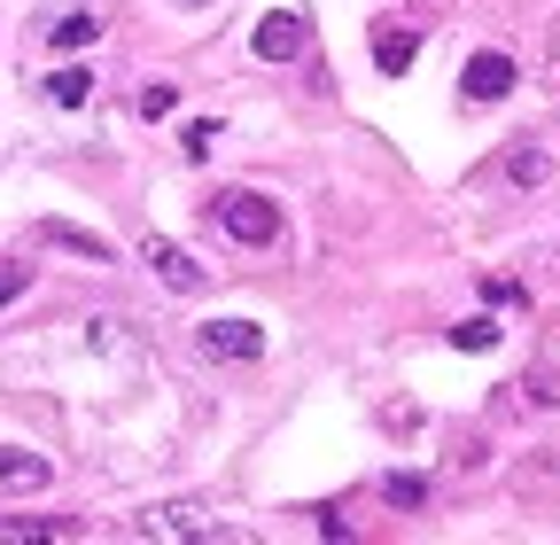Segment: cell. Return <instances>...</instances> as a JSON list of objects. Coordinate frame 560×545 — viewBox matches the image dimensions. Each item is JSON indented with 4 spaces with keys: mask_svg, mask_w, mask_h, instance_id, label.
Segmentation results:
<instances>
[{
    "mask_svg": "<svg viewBox=\"0 0 560 545\" xmlns=\"http://www.w3.org/2000/svg\"><path fill=\"white\" fill-rule=\"evenodd\" d=\"M382 499H389V507H420V499H429V484H420V475H389Z\"/></svg>",
    "mask_w": 560,
    "mask_h": 545,
    "instance_id": "16",
    "label": "cell"
},
{
    "mask_svg": "<svg viewBox=\"0 0 560 545\" xmlns=\"http://www.w3.org/2000/svg\"><path fill=\"white\" fill-rule=\"evenodd\" d=\"M47 102H62V109H86V102H94V71H86V62H62V71L47 79Z\"/></svg>",
    "mask_w": 560,
    "mask_h": 545,
    "instance_id": "9",
    "label": "cell"
},
{
    "mask_svg": "<svg viewBox=\"0 0 560 545\" xmlns=\"http://www.w3.org/2000/svg\"><path fill=\"white\" fill-rule=\"evenodd\" d=\"M506 179H514V187H545V179H552V156H545V149H514V156H506Z\"/></svg>",
    "mask_w": 560,
    "mask_h": 545,
    "instance_id": "13",
    "label": "cell"
},
{
    "mask_svg": "<svg viewBox=\"0 0 560 545\" xmlns=\"http://www.w3.org/2000/svg\"><path fill=\"white\" fill-rule=\"evenodd\" d=\"M55 467L39 452H0V499H24V491H47Z\"/></svg>",
    "mask_w": 560,
    "mask_h": 545,
    "instance_id": "6",
    "label": "cell"
},
{
    "mask_svg": "<svg viewBox=\"0 0 560 545\" xmlns=\"http://www.w3.org/2000/svg\"><path fill=\"white\" fill-rule=\"evenodd\" d=\"M0 537H79V522H0Z\"/></svg>",
    "mask_w": 560,
    "mask_h": 545,
    "instance_id": "17",
    "label": "cell"
},
{
    "mask_svg": "<svg viewBox=\"0 0 560 545\" xmlns=\"http://www.w3.org/2000/svg\"><path fill=\"white\" fill-rule=\"evenodd\" d=\"M195 351H202V359L242 367V359H257V351H265V327H257V320H234V312H226V320H202V327H195Z\"/></svg>",
    "mask_w": 560,
    "mask_h": 545,
    "instance_id": "2",
    "label": "cell"
},
{
    "mask_svg": "<svg viewBox=\"0 0 560 545\" xmlns=\"http://www.w3.org/2000/svg\"><path fill=\"white\" fill-rule=\"evenodd\" d=\"M24 289H32V265H0V312H9Z\"/></svg>",
    "mask_w": 560,
    "mask_h": 545,
    "instance_id": "18",
    "label": "cell"
},
{
    "mask_svg": "<svg viewBox=\"0 0 560 545\" xmlns=\"http://www.w3.org/2000/svg\"><path fill=\"white\" fill-rule=\"evenodd\" d=\"M514 79H522V71H514V55H475L459 86H467V102H506Z\"/></svg>",
    "mask_w": 560,
    "mask_h": 545,
    "instance_id": "5",
    "label": "cell"
},
{
    "mask_svg": "<svg viewBox=\"0 0 560 545\" xmlns=\"http://www.w3.org/2000/svg\"><path fill=\"white\" fill-rule=\"evenodd\" d=\"M452 344H459V351H490V344H499V320H482V312L459 320V327H452Z\"/></svg>",
    "mask_w": 560,
    "mask_h": 545,
    "instance_id": "15",
    "label": "cell"
},
{
    "mask_svg": "<svg viewBox=\"0 0 560 545\" xmlns=\"http://www.w3.org/2000/svg\"><path fill=\"white\" fill-rule=\"evenodd\" d=\"M47 39H55L62 55H70V47H94V39H102V16H94V9H70V16L47 24Z\"/></svg>",
    "mask_w": 560,
    "mask_h": 545,
    "instance_id": "10",
    "label": "cell"
},
{
    "mask_svg": "<svg viewBox=\"0 0 560 545\" xmlns=\"http://www.w3.org/2000/svg\"><path fill=\"white\" fill-rule=\"evenodd\" d=\"M304 47H312V24H304L296 9H280V16L257 24V62H296Z\"/></svg>",
    "mask_w": 560,
    "mask_h": 545,
    "instance_id": "4",
    "label": "cell"
},
{
    "mask_svg": "<svg viewBox=\"0 0 560 545\" xmlns=\"http://www.w3.org/2000/svg\"><path fill=\"white\" fill-rule=\"evenodd\" d=\"M86 344H94V351H109V359H132V335H125V320H109V312H94V320H86Z\"/></svg>",
    "mask_w": 560,
    "mask_h": 545,
    "instance_id": "12",
    "label": "cell"
},
{
    "mask_svg": "<svg viewBox=\"0 0 560 545\" xmlns=\"http://www.w3.org/2000/svg\"><path fill=\"white\" fill-rule=\"evenodd\" d=\"M210 149H219V117H195V125L179 132V156H187V164H202Z\"/></svg>",
    "mask_w": 560,
    "mask_h": 545,
    "instance_id": "14",
    "label": "cell"
},
{
    "mask_svg": "<svg viewBox=\"0 0 560 545\" xmlns=\"http://www.w3.org/2000/svg\"><path fill=\"white\" fill-rule=\"evenodd\" d=\"M172 109H179L172 86H149V94H140V117H172Z\"/></svg>",
    "mask_w": 560,
    "mask_h": 545,
    "instance_id": "19",
    "label": "cell"
},
{
    "mask_svg": "<svg viewBox=\"0 0 560 545\" xmlns=\"http://www.w3.org/2000/svg\"><path fill=\"white\" fill-rule=\"evenodd\" d=\"M219 227H226L242 250H272V242H280V202L257 195V187H226V195H219Z\"/></svg>",
    "mask_w": 560,
    "mask_h": 545,
    "instance_id": "1",
    "label": "cell"
},
{
    "mask_svg": "<svg viewBox=\"0 0 560 545\" xmlns=\"http://www.w3.org/2000/svg\"><path fill=\"white\" fill-rule=\"evenodd\" d=\"M140 257L156 265V281H164L172 297H195V289L210 281V272H202V265H195V257H187L179 242H164V234H149V242H140Z\"/></svg>",
    "mask_w": 560,
    "mask_h": 545,
    "instance_id": "3",
    "label": "cell"
},
{
    "mask_svg": "<svg viewBox=\"0 0 560 545\" xmlns=\"http://www.w3.org/2000/svg\"><path fill=\"white\" fill-rule=\"evenodd\" d=\"M140 530H149V537H219V530H210V522H202V507H195V499H172V507H149V522H140Z\"/></svg>",
    "mask_w": 560,
    "mask_h": 545,
    "instance_id": "7",
    "label": "cell"
},
{
    "mask_svg": "<svg viewBox=\"0 0 560 545\" xmlns=\"http://www.w3.org/2000/svg\"><path fill=\"white\" fill-rule=\"evenodd\" d=\"M172 9H210V0H172Z\"/></svg>",
    "mask_w": 560,
    "mask_h": 545,
    "instance_id": "20",
    "label": "cell"
},
{
    "mask_svg": "<svg viewBox=\"0 0 560 545\" xmlns=\"http://www.w3.org/2000/svg\"><path fill=\"white\" fill-rule=\"evenodd\" d=\"M39 242H55V250H79V257L109 265V242H102V234H86V227H70V219H39Z\"/></svg>",
    "mask_w": 560,
    "mask_h": 545,
    "instance_id": "8",
    "label": "cell"
},
{
    "mask_svg": "<svg viewBox=\"0 0 560 545\" xmlns=\"http://www.w3.org/2000/svg\"><path fill=\"white\" fill-rule=\"evenodd\" d=\"M412 55H420V39H412V32H374V62H382V79H405V71H412Z\"/></svg>",
    "mask_w": 560,
    "mask_h": 545,
    "instance_id": "11",
    "label": "cell"
}]
</instances>
